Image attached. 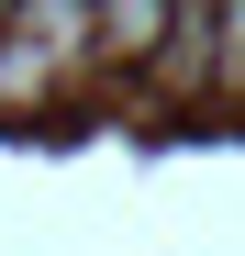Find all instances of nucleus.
<instances>
[{"label":"nucleus","instance_id":"obj_3","mask_svg":"<svg viewBox=\"0 0 245 256\" xmlns=\"http://www.w3.org/2000/svg\"><path fill=\"white\" fill-rule=\"evenodd\" d=\"M178 0H100V56H156Z\"/></svg>","mask_w":245,"mask_h":256},{"label":"nucleus","instance_id":"obj_2","mask_svg":"<svg viewBox=\"0 0 245 256\" xmlns=\"http://www.w3.org/2000/svg\"><path fill=\"white\" fill-rule=\"evenodd\" d=\"M56 90H67V67L12 22V34H0V112H34V100H56Z\"/></svg>","mask_w":245,"mask_h":256},{"label":"nucleus","instance_id":"obj_1","mask_svg":"<svg viewBox=\"0 0 245 256\" xmlns=\"http://www.w3.org/2000/svg\"><path fill=\"white\" fill-rule=\"evenodd\" d=\"M12 22H22L34 45H45V56L67 67V78L100 56V0H12Z\"/></svg>","mask_w":245,"mask_h":256}]
</instances>
